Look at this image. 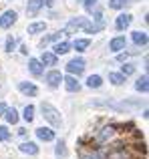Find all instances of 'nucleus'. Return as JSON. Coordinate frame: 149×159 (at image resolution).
Masks as SVG:
<instances>
[{
  "instance_id": "nucleus-16",
  "label": "nucleus",
  "mask_w": 149,
  "mask_h": 159,
  "mask_svg": "<svg viewBox=\"0 0 149 159\" xmlns=\"http://www.w3.org/2000/svg\"><path fill=\"white\" fill-rule=\"evenodd\" d=\"M20 153H24V155H36L38 153V145L34 141H24V143H20Z\"/></svg>"
},
{
  "instance_id": "nucleus-1",
  "label": "nucleus",
  "mask_w": 149,
  "mask_h": 159,
  "mask_svg": "<svg viewBox=\"0 0 149 159\" xmlns=\"http://www.w3.org/2000/svg\"><path fill=\"white\" fill-rule=\"evenodd\" d=\"M40 111H43V117H44V121H47L51 127H55V129H59L61 125H63V119H61V113L56 111V107H52L51 103H43L40 105Z\"/></svg>"
},
{
  "instance_id": "nucleus-7",
  "label": "nucleus",
  "mask_w": 149,
  "mask_h": 159,
  "mask_svg": "<svg viewBox=\"0 0 149 159\" xmlns=\"http://www.w3.org/2000/svg\"><path fill=\"white\" fill-rule=\"evenodd\" d=\"M125 48H127V39H125L123 34H119V36H115V39L109 40V51L113 52V54L125 51Z\"/></svg>"
},
{
  "instance_id": "nucleus-3",
  "label": "nucleus",
  "mask_w": 149,
  "mask_h": 159,
  "mask_svg": "<svg viewBox=\"0 0 149 159\" xmlns=\"http://www.w3.org/2000/svg\"><path fill=\"white\" fill-rule=\"evenodd\" d=\"M85 66H87V61H85L83 57H77V58H73V61H69L65 69H67L69 75H73V77H79V75L85 73Z\"/></svg>"
},
{
  "instance_id": "nucleus-4",
  "label": "nucleus",
  "mask_w": 149,
  "mask_h": 159,
  "mask_svg": "<svg viewBox=\"0 0 149 159\" xmlns=\"http://www.w3.org/2000/svg\"><path fill=\"white\" fill-rule=\"evenodd\" d=\"M44 83L48 85V89L61 87V83H63V73H61V70H48V73L44 75Z\"/></svg>"
},
{
  "instance_id": "nucleus-6",
  "label": "nucleus",
  "mask_w": 149,
  "mask_h": 159,
  "mask_svg": "<svg viewBox=\"0 0 149 159\" xmlns=\"http://www.w3.org/2000/svg\"><path fill=\"white\" fill-rule=\"evenodd\" d=\"M131 22H133V16H131L129 12H121V14L115 18V28H117L119 32H123L131 26Z\"/></svg>"
},
{
  "instance_id": "nucleus-10",
  "label": "nucleus",
  "mask_w": 149,
  "mask_h": 159,
  "mask_svg": "<svg viewBox=\"0 0 149 159\" xmlns=\"http://www.w3.org/2000/svg\"><path fill=\"white\" fill-rule=\"evenodd\" d=\"M28 73L32 77H43L44 75V65L38 61V58H28Z\"/></svg>"
},
{
  "instance_id": "nucleus-36",
  "label": "nucleus",
  "mask_w": 149,
  "mask_h": 159,
  "mask_svg": "<svg viewBox=\"0 0 149 159\" xmlns=\"http://www.w3.org/2000/svg\"><path fill=\"white\" fill-rule=\"evenodd\" d=\"M16 133H18V137H24V135H26V129H24V127H20Z\"/></svg>"
},
{
  "instance_id": "nucleus-2",
  "label": "nucleus",
  "mask_w": 149,
  "mask_h": 159,
  "mask_svg": "<svg viewBox=\"0 0 149 159\" xmlns=\"http://www.w3.org/2000/svg\"><path fill=\"white\" fill-rule=\"evenodd\" d=\"M115 125H105V127H101L97 133H95V143L99 145V147H103V145H109L111 143V139L115 137Z\"/></svg>"
},
{
  "instance_id": "nucleus-26",
  "label": "nucleus",
  "mask_w": 149,
  "mask_h": 159,
  "mask_svg": "<svg viewBox=\"0 0 149 159\" xmlns=\"http://www.w3.org/2000/svg\"><path fill=\"white\" fill-rule=\"evenodd\" d=\"M16 47H18V39H14V36H8L6 43H4V51H6V52H14Z\"/></svg>"
},
{
  "instance_id": "nucleus-11",
  "label": "nucleus",
  "mask_w": 149,
  "mask_h": 159,
  "mask_svg": "<svg viewBox=\"0 0 149 159\" xmlns=\"http://www.w3.org/2000/svg\"><path fill=\"white\" fill-rule=\"evenodd\" d=\"M63 83H65V89H67L69 93H79V91H81V83H79V79L73 77V75L63 77Z\"/></svg>"
},
{
  "instance_id": "nucleus-17",
  "label": "nucleus",
  "mask_w": 149,
  "mask_h": 159,
  "mask_svg": "<svg viewBox=\"0 0 149 159\" xmlns=\"http://www.w3.org/2000/svg\"><path fill=\"white\" fill-rule=\"evenodd\" d=\"M38 61L43 62L44 66H55V65H56V61H59V57H56V54L52 52V51H44V52H43V57H40Z\"/></svg>"
},
{
  "instance_id": "nucleus-23",
  "label": "nucleus",
  "mask_w": 149,
  "mask_h": 159,
  "mask_svg": "<svg viewBox=\"0 0 149 159\" xmlns=\"http://www.w3.org/2000/svg\"><path fill=\"white\" fill-rule=\"evenodd\" d=\"M44 30H47V22H32V24H28V28H26L28 34H40V32H44Z\"/></svg>"
},
{
  "instance_id": "nucleus-33",
  "label": "nucleus",
  "mask_w": 149,
  "mask_h": 159,
  "mask_svg": "<svg viewBox=\"0 0 149 159\" xmlns=\"http://www.w3.org/2000/svg\"><path fill=\"white\" fill-rule=\"evenodd\" d=\"M10 139V131H8L6 125H0V143H4V141Z\"/></svg>"
},
{
  "instance_id": "nucleus-31",
  "label": "nucleus",
  "mask_w": 149,
  "mask_h": 159,
  "mask_svg": "<svg viewBox=\"0 0 149 159\" xmlns=\"http://www.w3.org/2000/svg\"><path fill=\"white\" fill-rule=\"evenodd\" d=\"M135 73V65H131V62H125V65L121 66V75L123 77H129V75Z\"/></svg>"
},
{
  "instance_id": "nucleus-12",
  "label": "nucleus",
  "mask_w": 149,
  "mask_h": 159,
  "mask_svg": "<svg viewBox=\"0 0 149 159\" xmlns=\"http://www.w3.org/2000/svg\"><path fill=\"white\" fill-rule=\"evenodd\" d=\"M131 40H133L135 47H147L149 36L145 30H135V32H131Z\"/></svg>"
},
{
  "instance_id": "nucleus-28",
  "label": "nucleus",
  "mask_w": 149,
  "mask_h": 159,
  "mask_svg": "<svg viewBox=\"0 0 149 159\" xmlns=\"http://www.w3.org/2000/svg\"><path fill=\"white\" fill-rule=\"evenodd\" d=\"M127 4H129V0H109V8H113V10H123Z\"/></svg>"
},
{
  "instance_id": "nucleus-22",
  "label": "nucleus",
  "mask_w": 149,
  "mask_h": 159,
  "mask_svg": "<svg viewBox=\"0 0 149 159\" xmlns=\"http://www.w3.org/2000/svg\"><path fill=\"white\" fill-rule=\"evenodd\" d=\"M89 44H91L89 39H77V40L71 44V48H74L77 52H85L87 48H89Z\"/></svg>"
},
{
  "instance_id": "nucleus-30",
  "label": "nucleus",
  "mask_w": 149,
  "mask_h": 159,
  "mask_svg": "<svg viewBox=\"0 0 149 159\" xmlns=\"http://www.w3.org/2000/svg\"><path fill=\"white\" fill-rule=\"evenodd\" d=\"M61 34H63V32H52V34L44 36V39H43V47L47 43H59V40H61Z\"/></svg>"
},
{
  "instance_id": "nucleus-24",
  "label": "nucleus",
  "mask_w": 149,
  "mask_h": 159,
  "mask_svg": "<svg viewBox=\"0 0 149 159\" xmlns=\"http://www.w3.org/2000/svg\"><path fill=\"white\" fill-rule=\"evenodd\" d=\"M87 87H89V89H101L103 79L99 77V75H91V77H87Z\"/></svg>"
},
{
  "instance_id": "nucleus-19",
  "label": "nucleus",
  "mask_w": 149,
  "mask_h": 159,
  "mask_svg": "<svg viewBox=\"0 0 149 159\" xmlns=\"http://www.w3.org/2000/svg\"><path fill=\"white\" fill-rule=\"evenodd\" d=\"M4 119H6V123H10V125H16L20 121V117H18V111H16L14 107H8L6 109V113H4Z\"/></svg>"
},
{
  "instance_id": "nucleus-8",
  "label": "nucleus",
  "mask_w": 149,
  "mask_h": 159,
  "mask_svg": "<svg viewBox=\"0 0 149 159\" xmlns=\"http://www.w3.org/2000/svg\"><path fill=\"white\" fill-rule=\"evenodd\" d=\"M87 20H89V18H85V16H74V18L69 20L67 26H65V32H77V30H83V26L87 24Z\"/></svg>"
},
{
  "instance_id": "nucleus-34",
  "label": "nucleus",
  "mask_w": 149,
  "mask_h": 159,
  "mask_svg": "<svg viewBox=\"0 0 149 159\" xmlns=\"http://www.w3.org/2000/svg\"><path fill=\"white\" fill-rule=\"evenodd\" d=\"M6 109H8V105H6V103H0V117H2L4 113H6Z\"/></svg>"
},
{
  "instance_id": "nucleus-20",
  "label": "nucleus",
  "mask_w": 149,
  "mask_h": 159,
  "mask_svg": "<svg viewBox=\"0 0 149 159\" xmlns=\"http://www.w3.org/2000/svg\"><path fill=\"white\" fill-rule=\"evenodd\" d=\"M69 51H71V43H67V40L55 43V47H52V52H55L56 57H63V54H67Z\"/></svg>"
},
{
  "instance_id": "nucleus-25",
  "label": "nucleus",
  "mask_w": 149,
  "mask_h": 159,
  "mask_svg": "<svg viewBox=\"0 0 149 159\" xmlns=\"http://www.w3.org/2000/svg\"><path fill=\"white\" fill-rule=\"evenodd\" d=\"M109 81L113 83L115 87H121V85H125V81H127V77H123L121 73H109Z\"/></svg>"
},
{
  "instance_id": "nucleus-35",
  "label": "nucleus",
  "mask_w": 149,
  "mask_h": 159,
  "mask_svg": "<svg viewBox=\"0 0 149 159\" xmlns=\"http://www.w3.org/2000/svg\"><path fill=\"white\" fill-rule=\"evenodd\" d=\"M56 4V0H44V6H48V8H52Z\"/></svg>"
},
{
  "instance_id": "nucleus-32",
  "label": "nucleus",
  "mask_w": 149,
  "mask_h": 159,
  "mask_svg": "<svg viewBox=\"0 0 149 159\" xmlns=\"http://www.w3.org/2000/svg\"><path fill=\"white\" fill-rule=\"evenodd\" d=\"M83 6H85V10L91 14L93 10H97V0H83Z\"/></svg>"
},
{
  "instance_id": "nucleus-5",
  "label": "nucleus",
  "mask_w": 149,
  "mask_h": 159,
  "mask_svg": "<svg viewBox=\"0 0 149 159\" xmlns=\"http://www.w3.org/2000/svg\"><path fill=\"white\" fill-rule=\"evenodd\" d=\"M79 159H107V149L105 147H91L89 151H83Z\"/></svg>"
},
{
  "instance_id": "nucleus-27",
  "label": "nucleus",
  "mask_w": 149,
  "mask_h": 159,
  "mask_svg": "<svg viewBox=\"0 0 149 159\" xmlns=\"http://www.w3.org/2000/svg\"><path fill=\"white\" fill-rule=\"evenodd\" d=\"M22 119L26 121V123H32V119H34V107H32V105H26V107H24Z\"/></svg>"
},
{
  "instance_id": "nucleus-13",
  "label": "nucleus",
  "mask_w": 149,
  "mask_h": 159,
  "mask_svg": "<svg viewBox=\"0 0 149 159\" xmlns=\"http://www.w3.org/2000/svg\"><path fill=\"white\" fill-rule=\"evenodd\" d=\"M18 91L22 95H28V97H36V95H38V89H36L34 83H26V81L18 83Z\"/></svg>"
},
{
  "instance_id": "nucleus-29",
  "label": "nucleus",
  "mask_w": 149,
  "mask_h": 159,
  "mask_svg": "<svg viewBox=\"0 0 149 159\" xmlns=\"http://www.w3.org/2000/svg\"><path fill=\"white\" fill-rule=\"evenodd\" d=\"M55 153H56V157H65V155H67V145H65V141H63V139L56 141V149H55Z\"/></svg>"
},
{
  "instance_id": "nucleus-21",
  "label": "nucleus",
  "mask_w": 149,
  "mask_h": 159,
  "mask_svg": "<svg viewBox=\"0 0 149 159\" xmlns=\"http://www.w3.org/2000/svg\"><path fill=\"white\" fill-rule=\"evenodd\" d=\"M105 26H101V24H97V22H93V20H87V24L83 26V32H87V34H97V32H101Z\"/></svg>"
},
{
  "instance_id": "nucleus-14",
  "label": "nucleus",
  "mask_w": 149,
  "mask_h": 159,
  "mask_svg": "<svg viewBox=\"0 0 149 159\" xmlns=\"http://www.w3.org/2000/svg\"><path fill=\"white\" fill-rule=\"evenodd\" d=\"M34 133H36V137H38L40 141H44V143H48V141H55V131H52L51 127H38Z\"/></svg>"
},
{
  "instance_id": "nucleus-9",
  "label": "nucleus",
  "mask_w": 149,
  "mask_h": 159,
  "mask_svg": "<svg viewBox=\"0 0 149 159\" xmlns=\"http://www.w3.org/2000/svg\"><path fill=\"white\" fill-rule=\"evenodd\" d=\"M16 18H18V14L14 10H4L0 14V28H10L16 22Z\"/></svg>"
},
{
  "instance_id": "nucleus-15",
  "label": "nucleus",
  "mask_w": 149,
  "mask_h": 159,
  "mask_svg": "<svg viewBox=\"0 0 149 159\" xmlns=\"http://www.w3.org/2000/svg\"><path fill=\"white\" fill-rule=\"evenodd\" d=\"M43 6H44V0H28V4H26V14L28 16H36Z\"/></svg>"
},
{
  "instance_id": "nucleus-18",
  "label": "nucleus",
  "mask_w": 149,
  "mask_h": 159,
  "mask_svg": "<svg viewBox=\"0 0 149 159\" xmlns=\"http://www.w3.org/2000/svg\"><path fill=\"white\" fill-rule=\"evenodd\" d=\"M135 91H139V93H143V95L149 91V77H147V73H143L141 77L137 79V83H135Z\"/></svg>"
}]
</instances>
